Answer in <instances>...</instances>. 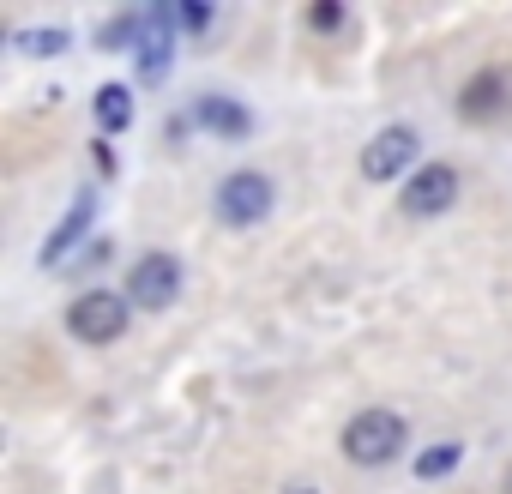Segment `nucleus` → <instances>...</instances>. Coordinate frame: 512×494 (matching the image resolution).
I'll use <instances>...</instances> for the list:
<instances>
[{
  "mask_svg": "<svg viewBox=\"0 0 512 494\" xmlns=\"http://www.w3.org/2000/svg\"><path fill=\"white\" fill-rule=\"evenodd\" d=\"M91 211H97V193H79V199H73V211L61 217V229H55V235L43 241V254H37L43 266H67V254L79 247V235L91 229Z\"/></svg>",
  "mask_w": 512,
  "mask_h": 494,
  "instance_id": "9d476101",
  "label": "nucleus"
},
{
  "mask_svg": "<svg viewBox=\"0 0 512 494\" xmlns=\"http://www.w3.org/2000/svg\"><path fill=\"white\" fill-rule=\"evenodd\" d=\"M500 494H512V470H506V488H500Z\"/></svg>",
  "mask_w": 512,
  "mask_h": 494,
  "instance_id": "dca6fc26",
  "label": "nucleus"
},
{
  "mask_svg": "<svg viewBox=\"0 0 512 494\" xmlns=\"http://www.w3.org/2000/svg\"><path fill=\"white\" fill-rule=\"evenodd\" d=\"M19 43H25V55H61V49H67V31L49 25V31H25Z\"/></svg>",
  "mask_w": 512,
  "mask_h": 494,
  "instance_id": "ddd939ff",
  "label": "nucleus"
},
{
  "mask_svg": "<svg viewBox=\"0 0 512 494\" xmlns=\"http://www.w3.org/2000/svg\"><path fill=\"white\" fill-rule=\"evenodd\" d=\"M506 109H512V85H506L500 67L464 79V91H458V115H464V121H494V115H506Z\"/></svg>",
  "mask_w": 512,
  "mask_h": 494,
  "instance_id": "0eeeda50",
  "label": "nucleus"
},
{
  "mask_svg": "<svg viewBox=\"0 0 512 494\" xmlns=\"http://www.w3.org/2000/svg\"><path fill=\"white\" fill-rule=\"evenodd\" d=\"M193 127H205V133H217V139H241L247 127H253V115L235 103V97H193Z\"/></svg>",
  "mask_w": 512,
  "mask_h": 494,
  "instance_id": "1a4fd4ad",
  "label": "nucleus"
},
{
  "mask_svg": "<svg viewBox=\"0 0 512 494\" xmlns=\"http://www.w3.org/2000/svg\"><path fill=\"white\" fill-rule=\"evenodd\" d=\"M127 121H133V91L127 85H103L97 91V127L103 133H121Z\"/></svg>",
  "mask_w": 512,
  "mask_h": 494,
  "instance_id": "9b49d317",
  "label": "nucleus"
},
{
  "mask_svg": "<svg viewBox=\"0 0 512 494\" xmlns=\"http://www.w3.org/2000/svg\"><path fill=\"white\" fill-rule=\"evenodd\" d=\"M458 458H464V446H458V440L428 446V452L416 458V482H440V476H452V470H458Z\"/></svg>",
  "mask_w": 512,
  "mask_h": 494,
  "instance_id": "f8f14e48",
  "label": "nucleus"
},
{
  "mask_svg": "<svg viewBox=\"0 0 512 494\" xmlns=\"http://www.w3.org/2000/svg\"><path fill=\"white\" fill-rule=\"evenodd\" d=\"M452 199H458V169H452V163H422V169L404 181L398 211H404V217H440V211H452Z\"/></svg>",
  "mask_w": 512,
  "mask_h": 494,
  "instance_id": "39448f33",
  "label": "nucleus"
},
{
  "mask_svg": "<svg viewBox=\"0 0 512 494\" xmlns=\"http://www.w3.org/2000/svg\"><path fill=\"white\" fill-rule=\"evenodd\" d=\"M308 25H314V31H338V25H344V7H338V0H320V7L308 13Z\"/></svg>",
  "mask_w": 512,
  "mask_h": 494,
  "instance_id": "2eb2a0df",
  "label": "nucleus"
},
{
  "mask_svg": "<svg viewBox=\"0 0 512 494\" xmlns=\"http://www.w3.org/2000/svg\"><path fill=\"white\" fill-rule=\"evenodd\" d=\"M175 296H181V260L163 254V247L157 254H139L127 272V302L145 314H163V308H175Z\"/></svg>",
  "mask_w": 512,
  "mask_h": 494,
  "instance_id": "20e7f679",
  "label": "nucleus"
},
{
  "mask_svg": "<svg viewBox=\"0 0 512 494\" xmlns=\"http://www.w3.org/2000/svg\"><path fill=\"white\" fill-rule=\"evenodd\" d=\"M416 157H422L416 127H380V133L362 145V175H368V181H398Z\"/></svg>",
  "mask_w": 512,
  "mask_h": 494,
  "instance_id": "423d86ee",
  "label": "nucleus"
},
{
  "mask_svg": "<svg viewBox=\"0 0 512 494\" xmlns=\"http://www.w3.org/2000/svg\"><path fill=\"white\" fill-rule=\"evenodd\" d=\"M404 440H410V428H404V416L398 410H356L350 422H344V434H338V446H344V458L350 464H362V470H380V464H392L398 452H404Z\"/></svg>",
  "mask_w": 512,
  "mask_h": 494,
  "instance_id": "f257e3e1",
  "label": "nucleus"
},
{
  "mask_svg": "<svg viewBox=\"0 0 512 494\" xmlns=\"http://www.w3.org/2000/svg\"><path fill=\"white\" fill-rule=\"evenodd\" d=\"M169 25H175V13H145V37H139V79L145 85H157L163 73H169V61H175V37H169Z\"/></svg>",
  "mask_w": 512,
  "mask_h": 494,
  "instance_id": "6e6552de",
  "label": "nucleus"
},
{
  "mask_svg": "<svg viewBox=\"0 0 512 494\" xmlns=\"http://www.w3.org/2000/svg\"><path fill=\"white\" fill-rule=\"evenodd\" d=\"M127 314H133V302H127L121 290H85V296H73V308H67V332H73L79 344H115V338L127 332Z\"/></svg>",
  "mask_w": 512,
  "mask_h": 494,
  "instance_id": "7ed1b4c3",
  "label": "nucleus"
},
{
  "mask_svg": "<svg viewBox=\"0 0 512 494\" xmlns=\"http://www.w3.org/2000/svg\"><path fill=\"white\" fill-rule=\"evenodd\" d=\"M175 25H181L187 37H199V31L211 25V7H205V0H181V7H175Z\"/></svg>",
  "mask_w": 512,
  "mask_h": 494,
  "instance_id": "4468645a",
  "label": "nucleus"
},
{
  "mask_svg": "<svg viewBox=\"0 0 512 494\" xmlns=\"http://www.w3.org/2000/svg\"><path fill=\"white\" fill-rule=\"evenodd\" d=\"M272 205H278V187H272V175H260V169H235V175L217 181V217H223L229 229L266 223Z\"/></svg>",
  "mask_w": 512,
  "mask_h": 494,
  "instance_id": "f03ea898",
  "label": "nucleus"
}]
</instances>
